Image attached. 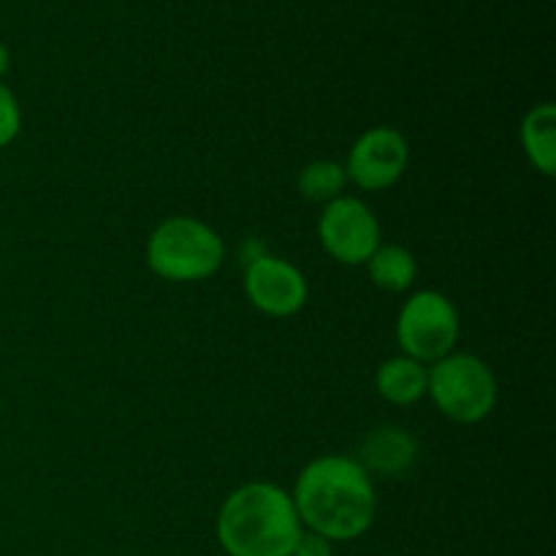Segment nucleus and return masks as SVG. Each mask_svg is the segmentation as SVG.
Segmentation results:
<instances>
[{"label":"nucleus","instance_id":"f257e3e1","mask_svg":"<svg viewBox=\"0 0 556 556\" xmlns=\"http://www.w3.org/2000/svg\"><path fill=\"white\" fill-rule=\"evenodd\" d=\"M291 497L304 532L329 543L358 541L378 516V489L356 456L326 454L307 462Z\"/></svg>","mask_w":556,"mask_h":556},{"label":"nucleus","instance_id":"f03ea898","mask_svg":"<svg viewBox=\"0 0 556 556\" xmlns=\"http://www.w3.org/2000/svg\"><path fill=\"white\" fill-rule=\"evenodd\" d=\"M215 535L226 556H293L304 538L291 492L250 481L223 500Z\"/></svg>","mask_w":556,"mask_h":556},{"label":"nucleus","instance_id":"7ed1b4c3","mask_svg":"<svg viewBox=\"0 0 556 556\" xmlns=\"http://www.w3.org/2000/svg\"><path fill=\"white\" fill-rule=\"evenodd\" d=\"M144 261L147 269L166 282H201L220 271L226 242L210 223L172 215L147 237Z\"/></svg>","mask_w":556,"mask_h":556},{"label":"nucleus","instance_id":"20e7f679","mask_svg":"<svg viewBox=\"0 0 556 556\" xmlns=\"http://www.w3.org/2000/svg\"><path fill=\"white\" fill-rule=\"evenodd\" d=\"M427 396L451 421L481 424L497 407L500 383L481 356L454 351L429 364Z\"/></svg>","mask_w":556,"mask_h":556},{"label":"nucleus","instance_id":"39448f33","mask_svg":"<svg viewBox=\"0 0 556 556\" xmlns=\"http://www.w3.org/2000/svg\"><path fill=\"white\" fill-rule=\"evenodd\" d=\"M462 320L459 309L445 293L424 288L407 296L396 315V345L402 356H410L421 364H434L456 351Z\"/></svg>","mask_w":556,"mask_h":556},{"label":"nucleus","instance_id":"423d86ee","mask_svg":"<svg viewBox=\"0 0 556 556\" xmlns=\"http://www.w3.org/2000/svg\"><path fill=\"white\" fill-rule=\"evenodd\" d=\"M318 242L337 264L364 266L383 244V226L367 201L340 195L320 210Z\"/></svg>","mask_w":556,"mask_h":556},{"label":"nucleus","instance_id":"0eeeda50","mask_svg":"<svg viewBox=\"0 0 556 556\" xmlns=\"http://www.w3.org/2000/svg\"><path fill=\"white\" fill-rule=\"evenodd\" d=\"M407 163H410V144L405 134L391 125H372L353 141L342 166H345L348 185L378 193L394 188L405 177Z\"/></svg>","mask_w":556,"mask_h":556},{"label":"nucleus","instance_id":"6e6552de","mask_svg":"<svg viewBox=\"0 0 556 556\" xmlns=\"http://www.w3.org/2000/svg\"><path fill=\"white\" fill-rule=\"evenodd\" d=\"M244 299L269 318H291L307 304L309 286L304 271L280 255H261L244 266Z\"/></svg>","mask_w":556,"mask_h":556},{"label":"nucleus","instance_id":"1a4fd4ad","mask_svg":"<svg viewBox=\"0 0 556 556\" xmlns=\"http://www.w3.org/2000/svg\"><path fill=\"white\" fill-rule=\"evenodd\" d=\"M358 465L367 470V476L383 478V481H400L413 472L418 462V440L407 429L386 424L372 429L358 445Z\"/></svg>","mask_w":556,"mask_h":556},{"label":"nucleus","instance_id":"9d476101","mask_svg":"<svg viewBox=\"0 0 556 556\" xmlns=\"http://www.w3.org/2000/svg\"><path fill=\"white\" fill-rule=\"evenodd\" d=\"M427 364L416 362L410 356H391L375 372V391L391 405H416L427 396Z\"/></svg>","mask_w":556,"mask_h":556},{"label":"nucleus","instance_id":"9b49d317","mask_svg":"<svg viewBox=\"0 0 556 556\" xmlns=\"http://www.w3.org/2000/svg\"><path fill=\"white\" fill-rule=\"evenodd\" d=\"M521 150L535 172L554 177L556 172V106L552 101L535 103L519 125Z\"/></svg>","mask_w":556,"mask_h":556},{"label":"nucleus","instance_id":"f8f14e48","mask_svg":"<svg viewBox=\"0 0 556 556\" xmlns=\"http://www.w3.org/2000/svg\"><path fill=\"white\" fill-rule=\"evenodd\" d=\"M367 275L375 288L386 293H405L416 286L418 280V261L413 250L405 244H380L372 255H369Z\"/></svg>","mask_w":556,"mask_h":556},{"label":"nucleus","instance_id":"ddd939ff","mask_svg":"<svg viewBox=\"0 0 556 556\" xmlns=\"http://www.w3.org/2000/svg\"><path fill=\"white\" fill-rule=\"evenodd\" d=\"M296 188L302 193L304 201L309 204H331L334 199L345 195L348 188V174L345 166L340 161H331V157H318V161H309L307 166L299 172Z\"/></svg>","mask_w":556,"mask_h":556},{"label":"nucleus","instance_id":"4468645a","mask_svg":"<svg viewBox=\"0 0 556 556\" xmlns=\"http://www.w3.org/2000/svg\"><path fill=\"white\" fill-rule=\"evenodd\" d=\"M22 130V106L14 90L0 81V150L9 147Z\"/></svg>","mask_w":556,"mask_h":556},{"label":"nucleus","instance_id":"2eb2a0df","mask_svg":"<svg viewBox=\"0 0 556 556\" xmlns=\"http://www.w3.org/2000/svg\"><path fill=\"white\" fill-rule=\"evenodd\" d=\"M293 556H331V543L324 541V538L304 532L302 543H299V548L293 552Z\"/></svg>","mask_w":556,"mask_h":556},{"label":"nucleus","instance_id":"dca6fc26","mask_svg":"<svg viewBox=\"0 0 556 556\" xmlns=\"http://www.w3.org/2000/svg\"><path fill=\"white\" fill-rule=\"evenodd\" d=\"M9 65H11V52H9V47H5V43L0 41V81H3V76H5V71H9Z\"/></svg>","mask_w":556,"mask_h":556}]
</instances>
